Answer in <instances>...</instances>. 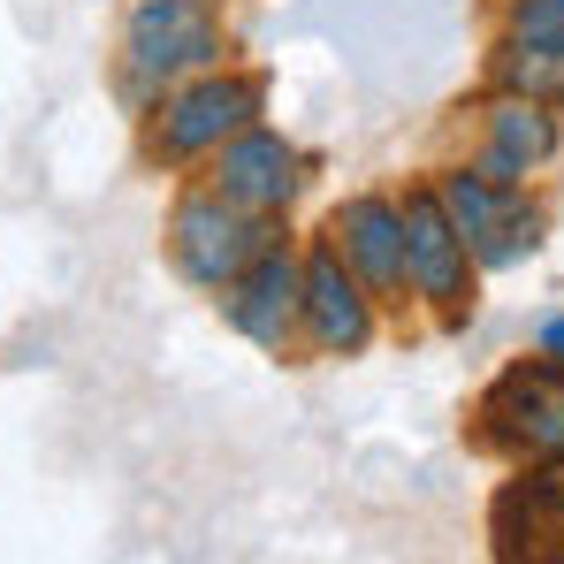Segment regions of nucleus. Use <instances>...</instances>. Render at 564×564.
<instances>
[{
    "mask_svg": "<svg viewBox=\"0 0 564 564\" xmlns=\"http://www.w3.org/2000/svg\"><path fill=\"white\" fill-rule=\"evenodd\" d=\"M268 107V77L252 69H198L184 93L161 99V122H153V161L184 169V161H206L221 153L237 130H252Z\"/></svg>",
    "mask_w": 564,
    "mask_h": 564,
    "instance_id": "obj_1",
    "label": "nucleus"
},
{
    "mask_svg": "<svg viewBox=\"0 0 564 564\" xmlns=\"http://www.w3.org/2000/svg\"><path fill=\"white\" fill-rule=\"evenodd\" d=\"M275 237L282 229L268 214H252V206H237L221 191H191L184 206H176V221H169V252H176V268L198 290H229Z\"/></svg>",
    "mask_w": 564,
    "mask_h": 564,
    "instance_id": "obj_2",
    "label": "nucleus"
},
{
    "mask_svg": "<svg viewBox=\"0 0 564 564\" xmlns=\"http://www.w3.org/2000/svg\"><path fill=\"white\" fill-rule=\"evenodd\" d=\"M397 214H404V282H412L443 321H458V313L473 305V245H466V229L451 221V206H443L435 184H412Z\"/></svg>",
    "mask_w": 564,
    "mask_h": 564,
    "instance_id": "obj_3",
    "label": "nucleus"
},
{
    "mask_svg": "<svg viewBox=\"0 0 564 564\" xmlns=\"http://www.w3.org/2000/svg\"><path fill=\"white\" fill-rule=\"evenodd\" d=\"M122 54H130V93L145 99L153 85H169L184 69H214L221 62V23H214L206 0H138Z\"/></svg>",
    "mask_w": 564,
    "mask_h": 564,
    "instance_id": "obj_4",
    "label": "nucleus"
},
{
    "mask_svg": "<svg viewBox=\"0 0 564 564\" xmlns=\"http://www.w3.org/2000/svg\"><path fill=\"white\" fill-rule=\"evenodd\" d=\"M443 206H451V221L466 229L473 260H519V252H534L542 245V214L519 198V184H496V176H480V169H451L443 176Z\"/></svg>",
    "mask_w": 564,
    "mask_h": 564,
    "instance_id": "obj_5",
    "label": "nucleus"
},
{
    "mask_svg": "<svg viewBox=\"0 0 564 564\" xmlns=\"http://www.w3.org/2000/svg\"><path fill=\"white\" fill-rule=\"evenodd\" d=\"M480 420H488V443H503V451H519L534 466H557L564 458V375H550V367H511V375L488 389Z\"/></svg>",
    "mask_w": 564,
    "mask_h": 564,
    "instance_id": "obj_6",
    "label": "nucleus"
},
{
    "mask_svg": "<svg viewBox=\"0 0 564 564\" xmlns=\"http://www.w3.org/2000/svg\"><path fill=\"white\" fill-rule=\"evenodd\" d=\"M496 564H564V480L557 473H527L496 496L488 511Z\"/></svg>",
    "mask_w": 564,
    "mask_h": 564,
    "instance_id": "obj_7",
    "label": "nucleus"
},
{
    "mask_svg": "<svg viewBox=\"0 0 564 564\" xmlns=\"http://www.w3.org/2000/svg\"><path fill=\"white\" fill-rule=\"evenodd\" d=\"M297 145L268 130V122H252V130H237L221 153H214V191L221 198H237V206H252V214H282L290 198H297Z\"/></svg>",
    "mask_w": 564,
    "mask_h": 564,
    "instance_id": "obj_8",
    "label": "nucleus"
},
{
    "mask_svg": "<svg viewBox=\"0 0 564 564\" xmlns=\"http://www.w3.org/2000/svg\"><path fill=\"white\" fill-rule=\"evenodd\" d=\"M297 305H305V268H297L282 245H268L245 275L221 290L229 328H237V336H252V344H268V351H282V336H290Z\"/></svg>",
    "mask_w": 564,
    "mask_h": 564,
    "instance_id": "obj_9",
    "label": "nucleus"
},
{
    "mask_svg": "<svg viewBox=\"0 0 564 564\" xmlns=\"http://www.w3.org/2000/svg\"><path fill=\"white\" fill-rule=\"evenodd\" d=\"M328 245L344 252V268L367 282L375 297L404 290V214L389 198H344L328 214Z\"/></svg>",
    "mask_w": 564,
    "mask_h": 564,
    "instance_id": "obj_10",
    "label": "nucleus"
},
{
    "mask_svg": "<svg viewBox=\"0 0 564 564\" xmlns=\"http://www.w3.org/2000/svg\"><path fill=\"white\" fill-rule=\"evenodd\" d=\"M297 313H305V328H313L321 351H367V336H375V297H367V282L344 268L336 245H321L305 260V305Z\"/></svg>",
    "mask_w": 564,
    "mask_h": 564,
    "instance_id": "obj_11",
    "label": "nucleus"
},
{
    "mask_svg": "<svg viewBox=\"0 0 564 564\" xmlns=\"http://www.w3.org/2000/svg\"><path fill=\"white\" fill-rule=\"evenodd\" d=\"M557 153V115L542 107V99H496V115H488V153H480V176H496V184H519L527 169H542Z\"/></svg>",
    "mask_w": 564,
    "mask_h": 564,
    "instance_id": "obj_12",
    "label": "nucleus"
},
{
    "mask_svg": "<svg viewBox=\"0 0 564 564\" xmlns=\"http://www.w3.org/2000/svg\"><path fill=\"white\" fill-rule=\"evenodd\" d=\"M511 46L564 69V0H519L511 8Z\"/></svg>",
    "mask_w": 564,
    "mask_h": 564,
    "instance_id": "obj_13",
    "label": "nucleus"
},
{
    "mask_svg": "<svg viewBox=\"0 0 564 564\" xmlns=\"http://www.w3.org/2000/svg\"><path fill=\"white\" fill-rule=\"evenodd\" d=\"M542 351H550V367L564 375V313H557V321H542Z\"/></svg>",
    "mask_w": 564,
    "mask_h": 564,
    "instance_id": "obj_14",
    "label": "nucleus"
}]
</instances>
